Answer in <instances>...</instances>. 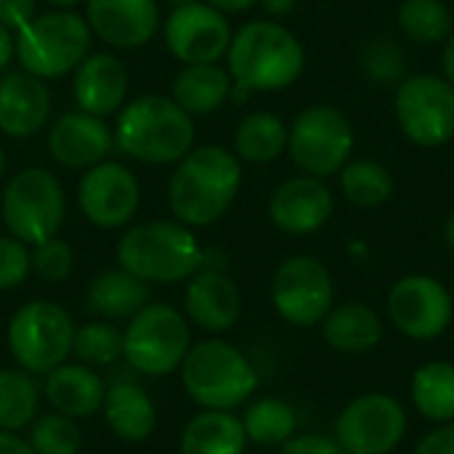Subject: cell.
<instances>
[{
	"instance_id": "1",
	"label": "cell",
	"mask_w": 454,
	"mask_h": 454,
	"mask_svg": "<svg viewBox=\"0 0 454 454\" xmlns=\"http://www.w3.org/2000/svg\"><path fill=\"white\" fill-rule=\"evenodd\" d=\"M239 186V157L218 144H207L178 160L168 184V202L178 223L202 229L223 218L234 205Z\"/></svg>"
},
{
	"instance_id": "2",
	"label": "cell",
	"mask_w": 454,
	"mask_h": 454,
	"mask_svg": "<svg viewBox=\"0 0 454 454\" xmlns=\"http://www.w3.org/2000/svg\"><path fill=\"white\" fill-rule=\"evenodd\" d=\"M229 74L250 93H271L290 88L306 67L301 40L279 21H247L231 37L226 51Z\"/></svg>"
},
{
	"instance_id": "3",
	"label": "cell",
	"mask_w": 454,
	"mask_h": 454,
	"mask_svg": "<svg viewBox=\"0 0 454 454\" xmlns=\"http://www.w3.org/2000/svg\"><path fill=\"white\" fill-rule=\"evenodd\" d=\"M114 144L138 162L170 165L194 149V122L173 98L141 96L120 109Z\"/></svg>"
},
{
	"instance_id": "4",
	"label": "cell",
	"mask_w": 454,
	"mask_h": 454,
	"mask_svg": "<svg viewBox=\"0 0 454 454\" xmlns=\"http://www.w3.org/2000/svg\"><path fill=\"white\" fill-rule=\"evenodd\" d=\"M202 247L189 226L149 221L128 229L117 242V266L146 285H170L202 269Z\"/></svg>"
},
{
	"instance_id": "5",
	"label": "cell",
	"mask_w": 454,
	"mask_h": 454,
	"mask_svg": "<svg viewBox=\"0 0 454 454\" xmlns=\"http://www.w3.org/2000/svg\"><path fill=\"white\" fill-rule=\"evenodd\" d=\"M184 391L202 410L231 412L242 407L258 388L253 362L231 343L210 338L189 348L181 364Z\"/></svg>"
},
{
	"instance_id": "6",
	"label": "cell",
	"mask_w": 454,
	"mask_h": 454,
	"mask_svg": "<svg viewBox=\"0 0 454 454\" xmlns=\"http://www.w3.org/2000/svg\"><path fill=\"white\" fill-rule=\"evenodd\" d=\"M93 32L88 21L67 8L37 13L16 35V56L24 72L40 80H56L74 72L90 53Z\"/></svg>"
},
{
	"instance_id": "7",
	"label": "cell",
	"mask_w": 454,
	"mask_h": 454,
	"mask_svg": "<svg viewBox=\"0 0 454 454\" xmlns=\"http://www.w3.org/2000/svg\"><path fill=\"white\" fill-rule=\"evenodd\" d=\"M192 348V330L186 314L168 303H149L122 333V359L146 378H165L181 370Z\"/></svg>"
},
{
	"instance_id": "8",
	"label": "cell",
	"mask_w": 454,
	"mask_h": 454,
	"mask_svg": "<svg viewBox=\"0 0 454 454\" xmlns=\"http://www.w3.org/2000/svg\"><path fill=\"white\" fill-rule=\"evenodd\" d=\"M5 340L16 367L29 375H48L72 356L74 325L59 303L37 298L13 311Z\"/></svg>"
},
{
	"instance_id": "9",
	"label": "cell",
	"mask_w": 454,
	"mask_h": 454,
	"mask_svg": "<svg viewBox=\"0 0 454 454\" xmlns=\"http://www.w3.org/2000/svg\"><path fill=\"white\" fill-rule=\"evenodd\" d=\"M67 213V200L61 184L53 173L43 168H27L16 173L5 189L0 202V215L11 237L24 245H40L59 234Z\"/></svg>"
},
{
	"instance_id": "10",
	"label": "cell",
	"mask_w": 454,
	"mask_h": 454,
	"mask_svg": "<svg viewBox=\"0 0 454 454\" xmlns=\"http://www.w3.org/2000/svg\"><path fill=\"white\" fill-rule=\"evenodd\" d=\"M356 136L351 120L327 104L306 106L287 128V152L293 162L314 178H330L351 160Z\"/></svg>"
},
{
	"instance_id": "11",
	"label": "cell",
	"mask_w": 454,
	"mask_h": 454,
	"mask_svg": "<svg viewBox=\"0 0 454 454\" xmlns=\"http://www.w3.org/2000/svg\"><path fill=\"white\" fill-rule=\"evenodd\" d=\"M396 122L423 149H439L454 138V85L439 74H412L396 88Z\"/></svg>"
},
{
	"instance_id": "12",
	"label": "cell",
	"mask_w": 454,
	"mask_h": 454,
	"mask_svg": "<svg viewBox=\"0 0 454 454\" xmlns=\"http://www.w3.org/2000/svg\"><path fill=\"white\" fill-rule=\"evenodd\" d=\"M333 277L327 266L311 255L287 258L271 282V301L277 314L295 327L319 325L333 309Z\"/></svg>"
},
{
	"instance_id": "13",
	"label": "cell",
	"mask_w": 454,
	"mask_h": 454,
	"mask_svg": "<svg viewBox=\"0 0 454 454\" xmlns=\"http://www.w3.org/2000/svg\"><path fill=\"white\" fill-rule=\"evenodd\" d=\"M404 434V407L388 394H364L354 399L335 423V439L346 454L394 452Z\"/></svg>"
},
{
	"instance_id": "14",
	"label": "cell",
	"mask_w": 454,
	"mask_h": 454,
	"mask_svg": "<svg viewBox=\"0 0 454 454\" xmlns=\"http://www.w3.org/2000/svg\"><path fill=\"white\" fill-rule=\"evenodd\" d=\"M388 317L402 335L412 340H434L452 325L454 301L439 279L410 274L391 287Z\"/></svg>"
},
{
	"instance_id": "15",
	"label": "cell",
	"mask_w": 454,
	"mask_h": 454,
	"mask_svg": "<svg viewBox=\"0 0 454 454\" xmlns=\"http://www.w3.org/2000/svg\"><path fill=\"white\" fill-rule=\"evenodd\" d=\"M231 37L234 35L226 16L205 0L176 5L165 19V45L184 64L221 61L231 45Z\"/></svg>"
},
{
	"instance_id": "16",
	"label": "cell",
	"mask_w": 454,
	"mask_h": 454,
	"mask_svg": "<svg viewBox=\"0 0 454 454\" xmlns=\"http://www.w3.org/2000/svg\"><path fill=\"white\" fill-rule=\"evenodd\" d=\"M141 202V189L136 176L120 165L101 160L88 168L77 184V205L80 213L98 229H120L125 226Z\"/></svg>"
},
{
	"instance_id": "17",
	"label": "cell",
	"mask_w": 454,
	"mask_h": 454,
	"mask_svg": "<svg viewBox=\"0 0 454 454\" xmlns=\"http://www.w3.org/2000/svg\"><path fill=\"white\" fill-rule=\"evenodd\" d=\"M335 213V197L325 178L295 176L282 181L269 200L271 223L293 237H306L319 231Z\"/></svg>"
},
{
	"instance_id": "18",
	"label": "cell",
	"mask_w": 454,
	"mask_h": 454,
	"mask_svg": "<svg viewBox=\"0 0 454 454\" xmlns=\"http://www.w3.org/2000/svg\"><path fill=\"white\" fill-rule=\"evenodd\" d=\"M184 311L186 319L202 333L221 335L239 322V287L223 269H200L194 277H189L184 293Z\"/></svg>"
},
{
	"instance_id": "19",
	"label": "cell",
	"mask_w": 454,
	"mask_h": 454,
	"mask_svg": "<svg viewBox=\"0 0 454 454\" xmlns=\"http://www.w3.org/2000/svg\"><path fill=\"white\" fill-rule=\"evenodd\" d=\"M88 27L112 48H141L160 27L157 0H88Z\"/></svg>"
},
{
	"instance_id": "20",
	"label": "cell",
	"mask_w": 454,
	"mask_h": 454,
	"mask_svg": "<svg viewBox=\"0 0 454 454\" xmlns=\"http://www.w3.org/2000/svg\"><path fill=\"white\" fill-rule=\"evenodd\" d=\"M114 136L106 128L104 117L88 112H69L59 117L48 133L51 157L72 170H88L98 165L112 152Z\"/></svg>"
},
{
	"instance_id": "21",
	"label": "cell",
	"mask_w": 454,
	"mask_h": 454,
	"mask_svg": "<svg viewBox=\"0 0 454 454\" xmlns=\"http://www.w3.org/2000/svg\"><path fill=\"white\" fill-rule=\"evenodd\" d=\"M74 104L80 112L109 117L125 106L128 69L112 53H88L74 69Z\"/></svg>"
},
{
	"instance_id": "22",
	"label": "cell",
	"mask_w": 454,
	"mask_h": 454,
	"mask_svg": "<svg viewBox=\"0 0 454 454\" xmlns=\"http://www.w3.org/2000/svg\"><path fill=\"white\" fill-rule=\"evenodd\" d=\"M48 117L51 93L40 77L16 72L0 80V133L11 138H29L48 122Z\"/></svg>"
},
{
	"instance_id": "23",
	"label": "cell",
	"mask_w": 454,
	"mask_h": 454,
	"mask_svg": "<svg viewBox=\"0 0 454 454\" xmlns=\"http://www.w3.org/2000/svg\"><path fill=\"white\" fill-rule=\"evenodd\" d=\"M43 391L53 412L67 415L72 420H82L101 412L106 383L93 367H85L80 362L74 364L64 362L45 375Z\"/></svg>"
},
{
	"instance_id": "24",
	"label": "cell",
	"mask_w": 454,
	"mask_h": 454,
	"mask_svg": "<svg viewBox=\"0 0 454 454\" xmlns=\"http://www.w3.org/2000/svg\"><path fill=\"white\" fill-rule=\"evenodd\" d=\"M101 415L106 428L128 444L146 442L157 428V407L136 380H114L106 386Z\"/></svg>"
},
{
	"instance_id": "25",
	"label": "cell",
	"mask_w": 454,
	"mask_h": 454,
	"mask_svg": "<svg viewBox=\"0 0 454 454\" xmlns=\"http://www.w3.org/2000/svg\"><path fill=\"white\" fill-rule=\"evenodd\" d=\"M149 298V285L120 266L101 271L88 287V306L101 319H133Z\"/></svg>"
},
{
	"instance_id": "26",
	"label": "cell",
	"mask_w": 454,
	"mask_h": 454,
	"mask_svg": "<svg viewBox=\"0 0 454 454\" xmlns=\"http://www.w3.org/2000/svg\"><path fill=\"white\" fill-rule=\"evenodd\" d=\"M234 80L229 69L215 64H186L173 82V101L194 114H210L221 109L231 96Z\"/></svg>"
},
{
	"instance_id": "27",
	"label": "cell",
	"mask_w": 454,
	"mask_h": 454,
	"mask_svg": "<svg viewBox=\"0 0 454 454\" xmlns=\"http://www.w3.org/2000/svg\"><path fill=\"white\" fill-rule=\"evenodd\" d=\"M247 436L237 415L221 410H202L181 434V454H245Z\"/></svg>"
},
{
	"instance_id": "28",
	"label": "cell",
	"mask_w": 454,
	"mask_h": 454,
	"mask_svg": "<svg viewBox=\"0 0 454 454\" xmlns=\"http://www.w3.org/2000/svg\"><path fill=\"white\" fill-rule=\"evenodd\" d=\"M322 335L340 354H364L380 343L383 322L367 303H343L322 319Z\"/></svg>"
},
{
	"instance_id": "29",
	"label": "cell",
	"mask_w": 454,
	"mask_h": 454,
	"mask_svg": "<svg viewBox=\"0 0 454 454\" xmlns=\"http://www.w3.org/2000/svg\"><path fill=\"white\" fill-rule=\"evenodd\" d=\"M287 152V125L274 112H253L234 130V154L266 165Z\"/></svg>"
},
{
	"instance_id": "30",
	"label": "cell",
	"mask_w": 454,
	"mask_h": 454,
	"mask_svg": "<svg viewBox=\"0 0 454 454\" xmlns=\"http://www.w3.org/2000/svg\"><path fill=\"white\" fill-rule=\"evenodd\" d=\"M40 415V388L21 367H0V431L19 434Z\"/></svg>"
},
{
	"instance_id": "31",
	"label": "cell",
	"mask_w": 454,
	"mask_h": 454,
	"mask_svg": "<svg viewBox=\"0 0 454 454\" xmlns=\"http://www.w3.org/2000/svg\"><path fill=\"white\" fill-rule=\"evenodd\" d=\"M412 402L426 420H454V364L428 362L412 378Z\"/></svg>"
},
{
	"instance_id": "32",
	"label": "cell",
	"mask_w": 454,
	"mask_h": 454,
	"mask_svg": "<svg viewBox=\"0 0 454 454\" xmlns=\"http://www.w3.org/2000/svg\"><path fill=\"white\" fill-rule=\"evenodd\" d=\"M343 197L364 210L380 207L394 194V176L378 160H348L340 170Z\"/></svg>"
},
{
	"instance_id": "33",
	"label": "cell",
	"mask_w": 454,
	"mask_h": 454,
	"mask_svg": "<svg viewBox=\"0 0 454 454\" xmlns=\"http://www.w3.org/2000/svg\"><path fill=\"white\" fill-rule=\"evenodd\" d=\"M399 27L412 43L420 45L447 43L454 29L452 8L444 0H402Z\"/></svg>"
},
{
	"instance_id": "34",
	"label": "cell",
	"mask_w": 454,
	"mask_h": 454,
	"mask_svg": "<svg viewBox=\"0 0 454 454\" xmlns=\"http://www.w3.org/2000/svg\"><path fill=\"white\" fill-rule=\"evenodd\" d=\"M242 426H245L247 442H253L258 447H282L290 436H295L298 418L287 402L261 399L245 412Z\"/></svg>"
},
{
	"instance_id": "35",
	"label": "cell",
	"mask_w": 454,
	"mask_h": 454,
	"mask_svg": "<svg viewBox=\"0 0 454 454\" xmlns=\"http://www.w3.org/2000/svg\"><path fill=\"white\" fill-rule=\"evenodd\" d=\"M72 356L85 367H112L122 359V333L106 319L74 327Z\"/></svg>"
},
{
	"instance_id": "36",
	"label": "cell",
	"mask_w": 454,
	"mask_h": 454,
	"mask_svg": "<svg viewBox=\"0 0 454 454\" xmlns=\"http://www.w3.org/2000/svg\"><path fill=\"white\" fill-rule=\"evenodd\" d=\"M27 442L35 454H77L82 447L77 420L59 412L37 415L29 426Z\"/></svg>"
},
{
	"instance_id": "37",
	"label": "cell",
	"mask_w": 454,
	"mask_h": 454,
	"mask_svg": "<svg viewBox=\"0 0 454 454\" xmlns=\"http://www.w3.org/2000/svg\"><path fill=\"white\" fill-rule=\"evenodd\" d=\"M362 69L370 80L380 85L399 82L404 77V53L394 40H375L364 48Z\"/></svg>"
},
{
	"instance_id": "38",
	"label": "cell",
	"mask_w": 454,
	"mask_h": 454,
	"mask_svg": "<svg viewBox=\"0 0 454 454\" xmlns=\"http://www.w3.org/2000/svg\"><path fill=\"white\" fill-rule=\"evenodd\" d=\"M29 261H32V271L45 282H64V279H69V274L74 269V253L59 237H51V239L35 245L29 253Z\"/></svg>"
},
{
	"instance_id": "39",
	"label": "cell",
	"mask_w": 454,
	"mask_h": 454,
	"mask_svg": "<svg viewBox=\"0 0 454 454\" xmlns=\"http://www.w3.org/2000/svg\"><path fill=\"white\" fill-rule=\"evenodd\" d=\"M32 271L29 250L16 237H0V290L19 287Z\"/></svg>"
},
{
	"instance_id": "40",
	"label": "cell",
	"mask_w": 454,
	"mask_h": 454,
	"mask_svg": "<svg viewBox=\"0 0 454 454\" xmlns=\"http://www.w3.org/2000/svg\"><path fill=\"white\" fill-rule=\"evenodd\" d=\"M279 454H346L343 447L338 444V439H330L325 434H301V436H290L282 447Z\"/></svg>"
},
{
	"instance_id": "41",
	"label": "cell",
	"mask_w": 454,
	"mask_h": 454,
	"mask_svg": "<svg viewBox=\"0 0 454 454\" xmlns=\"http://www.w3.org/2000/svg\"><path fill=\"white\" fill-rule=\"evenodd\" d=\"M37 16V0H0V24L11 32H21Z\"/></svg>"
},
{
	"instance_id": "42",
	"label": "cell",
	"mask_w": 454,
	"mask_h": 454,
	"mask_svg": "<svg viewBox=\"0 0 454 454\" xmlns=\"http://www.w3.org/2000/svg\"><path fill=\"white\" fill-rule=\"evenodd\" d=\"M415 454H454V426L444 423L442 428L426 434L415 447Z\"/></svg>"
},
{
	"instance_id": "43",
	"label": "cell",
	"mask_w": 454,
	"mask_h": 454,
	"mask_svg": "<svg viewBox=\"0 0 454 454\" xmlns=\"http://www.w3.org/2000/svg\"><path fill=\"white\" fill-rule=\"evenodd\" d=\"M0 454H35L29 442L21 439L19 434L11 431H0Z\"/></svg>"
},
{
	"instance_id": "44",
	"label": "cell",
	"mask_w": 454,
	"mask_h": 454,
	"mask_svg": "<svg viewBox=\"0 0 454 454\" xmlns=\"http://www.w3.org/2000/svg\"><path fill=\"white\" fill-rule=\"evenodd\" d=\"M13 56H16V37L11 35V29L0 24V69H5Z\"/></svg>"
},
{
	"instance_id": "45",
	"label": "cell",
	"mask_w": 454,
	"mask_h": 454,
	"mask_svg": "<svg viewBox=\"0 0 454 454\" xmlns=\"http://www.w3.org/2000/svg\"><path fill=\"white\" fill-rule=\"evenodd\" d=\"M205 3L213 5V8H218L221 13H239V11L253 8V5L261 3V0H205Z\"/></svg>"
},
{
	"instance_id": "46",
	"label": "cell",
	"mask_w": 454,
	"mask_h": 454,
	"mask_svg": "<svg viewBox=\"0 0 454 454\" xmlns=\"http://www.w3.org/2000/svg\"><path fill=\"white\" fill-rule=\"evenodd\" d=\"M442 64H444V74H447V80L454 85V32L447 37V43H444Z\"/></svg>"
},
{
	"instance_id": "47",
	"label": "cell",
	"mask_w": 454,
	"mask_h": 454,
	"mask_svg": "<svg viewBox=\"0 0 454 454\" xmlns=\"http://www.w3.org/2000/svg\"><path fill=\"white\" fill-rule=\"evenodd\" d=\"M298 0H261V5L271 13V16H287L295 8Z\"/></svg>"
},
{
	"instance_id": "48",
	"label": "cell",
	"mask_w": 454,
	"mask_h": 454,
	"mask_svg": "<svg viewBox=\"0 0 454 454\" xmlns=\"http://www.w3.org/2000/svg\"><path fill=\"white\" fill-rule=\"evenodd\" d=\"M444 237H447V245L454 250V213L447 218V223H444Z\"/></svg>"
},
{
	"instance_id": "49",
	"label": "cell",
	"mask_w": 454,
	"mask_h": 454,
	"mask_svg": "<svg viewBox=\"0 0 454 454\" xmlns=\"http://www.w3.org/2000/svg\"><path fill=\"white\" fill-rule=\"evenodd\" d=\"M45 3H51V5H56V8H72V5H77V3H82V0H45Z\"/></svg>"
},
{
	"instance_id": "50",
	"label": "cell",
	"mask_w": 454,
	"mask_h": 454,
	"mask_svg": "<svg viewBox=\"0 0 454 454\" xmlns=\"http://www.w3.org/2000/svg\"><path fill=\"white\" fill-rule=\"evenodd\" d=\"M3 176H5V154L0 149V181H3Z\"/></svg>"
},
{
	"instance_id": "51",
	"label": "cell",
	"mask_w": 454,
	"mask_h": 454,
	"mask_svg": "<svg viewBox=\"0 0 454 454\" xmlns=\"http://www.w3.org/2000/svg\"><path fill=\"white\" fill-rule=\"evenodd\" d=\"M168 3H170V5L176 8V5H186V3H194V0H168Z\"/></svg>"
},
{
	"instance_id": "52",
	"label": "cell",
	"mask_w": 454,
	"mask_h": 454,
	"mask_svg": "<svg viewBox=\"0 0 454 454\" xmlns=\"http://www.w3.org/2000/svg\"><path fill=\"white\" fill-rule=\"evenodd\" d=\"M452 16H454V11H452Z\"/></svg>"
}]
</instances>
